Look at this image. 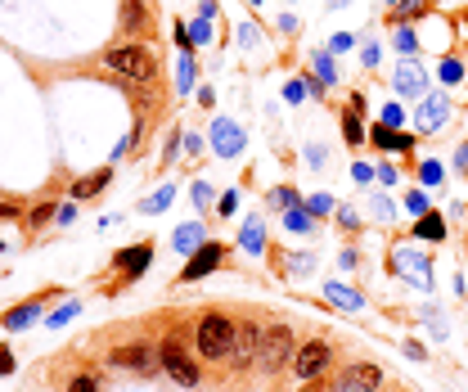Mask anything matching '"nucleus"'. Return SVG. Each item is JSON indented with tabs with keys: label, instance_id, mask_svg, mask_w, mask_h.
<instances>
[{
	"label": "nucleus",
	"instance_id": "obj_1",
	"mask_svg": "<svg viewBox=\"0 0 468 392\" xmlns=\"http://www.w3.org/2000/svg\"><path fill=\"white\" fill-rule=\"evenodd\" d=\"M194 342H199V357H203V361H221V357H230L234 321H230V316H221V311L199 316V325H194Z\"/></svg>",
	"mask_w": 468,
	"mask_h": 392
},
{
	"label": "nucleus",
	"instance_id": "obj_2",
	"mask_svg": "<svg viewBox=\"0 0 468 392\" xmlns=\"http://www.w3.org/2000/svg\"><path fill=\"white\" fill-rule=\"evenodd\" d=\"M104 68L127 77V81H153L158 77V64L144 45H113V50H104Z\"/></svg>",
	"mask_w": 468,
	"mask_h": 392
},
{
	"label": "nucleus",
	"instance_id": "obj_3",
	"mask_svg": "<svg viewBox=\"0 0 468 392\" xmlns=\"http://www.w3.org/2000/svg\"><path fill=\"white\" fill-rule=\"evenodd\" d=\"M293 357H298V342H293V329L288 325H270L262 334V352H257V365L275 379L279 370H288Z\"/></svg>",
	"mask_w": 468,
	"mask_h": 392
},
{
	"label": "nucleus",
	"instance_id": "obj_4",
	"mask_svg": "<svg viewBox=\"0 0 468 392\" xmlns=\"http://www.w3.org/2000/svg\"><path fill=\"white\" fill-rule=\"evenodd\" d=\"M262 334H266V329L257 325V321H239V325H234V342H230V365H234V370H248V365H257Z\"/></svg>",
	"mask_w": 468,
	"mask_h": 392
},
{
	"label": "nucleus",
	"instance_id": "obj_5",
	"mask_svg": "<svg viewBox=\"0 0 468 392\" xmlns=\"http://www.w3.org/2000/svg\"><path fill=\"white\" fill-rule=\"evenodd\" d=\"M378 388H383V370L369 361L342 365V374L334 379V392H378Z\"/></svg>",
	"mask_w": 468,
	"mask_h": 392
},
{
	"label": "nucleus",
	"instance_id": "obj_6",
	"mask_svg": "<svg viewBox=\"0 0 468 392\" xmlns=\"http://www.w3.org/2000/svg\"><path fill=\"white\" fill-rule=\"evenodd\" d=\"M329 361H334V347H329L324 338H311L306 347H298V357H293V374H298L302 384H311V379L324 374Z\"/></svg>",
	"mask_w": 468,
	"mask_h": 392
},
{
	"label": "nucleus",
	"instance_id": "obj_7",
	"mask_svg": "<svg viewBox=\"0 0 468 392\" xmlns=\"http://www.w3.org/2000/svg\"><path fill=\"white\" fill-rule=\"evenodd\" d=\"M158 361H163V370L176 379L180 388H199V365H194V357H189V352H180L171 338L158 347Z\"/></svg>",
	"mask_w": 468,
	"mask_h": 392
},
{
	"label": "nucleus",
	"instance_id": "obj_8",
	"mask_svg": "<svg viewBox=\"0 0 468 392\" xmlns=\"http://www.w3.org/2000/svg\"><path fill=\"white\" fill-rule=\"evenodd\" d=\"M108 365H113V370H131V374H153L163 361H158V352L144 347V342H127V347H113Z\"/></svg>",
	"mask_w": 468,
	"mask_h": 392
},
{
	"label": "nucleus",
	"instance_id": "obj_9",
	"mask_svg": "<svg viewBox=\"0 0 468 392\" xmlns=\"http://www.w3.org/2000/svg\"><path fill=\"white\" fill-rule=\"evenodd\" d=\"M221 257H226V248H221V243H203V248H194V257L185 262L180 279H185V284H189V279H203L207 271H216V266H221Z\"/></svg>",
	"mask_w": 468,
	"mask_h": 392
},
{
	"label": "nucleus",
	"instance_id": "obj_10",
	"mask_svg": "<svg viewBox=\"0 0 468 392\" xmlns=\"http://www.w3.org/2000/svg\"><path fill=\"white\" fill-rule=\"evenodd\" d=\"M212 140H216V154H221V158H234V154L243 149V131L234 127V122H216V127H212Z\"/></svg>",
	"mask_w": 468,
	"mask_h": 392
},
{
	"label": "nucleus",
	"instance_id": "obj_11",
	"mask_svg": "<svg viewBox=\"0 0 468 392\" xmlns=\"http://www.w3.org/2000/svg\"><path fill=\"white\" fill-rule=\"evenodd\" d=\"M369 140H374L378 144V149H392V154H405V149H410V136H397V131H392V127H374V131H369Z\"/></svg>",
	"mask_w": 468,
	"mask_h": 392
},
{
	"label": "nucleus",
	"instance_id": "obj_12",
	"mask_svg": "<svg viewBox=\"0 0 468 392\" xmlns=\"http://www.w3.org/2000/svg\"><path fill=\"white\" fill-rule=\"evenodd\" d=\"M149 253H153L149 243H135V248H131V257H127V253L117 257V266H122V271H127V279H135V275L144 271V266H149Z\"/></svg>",
	"mask_w": 468,
	"mask_h": 392
},
{
	"label": "nucleus",
	"instance_id": "obj_13",
	"mask_svg": "<svg viewBox=\"0 0 468 392\" xmlns=\"http://www.w3.org/2000/svg\"><path fill=\"white\" fill-rule=\"evenodd\" d=\"M171 243H176V253H194V248H203V226H199V221L180 226V230H176V239H171Z\"/></svg>",
	"mask_w": 468,
	"mask_h": 392
},
{
	"label": "nucleus",
	"instance_id": "obj_14",
	"mask_svg": "<svg viewBox=\"0 0 468 392\" xmlns=\"http://www.w3.org/2000/svg\"><path fill=\"white\" fill-rule=\"evenodd\" d=\"M144 23H149L144 0H127V9H122V28H127V32H144Z\"/></svg>",
	"mask_w": 468,
	"mask_h": 392
},
{
	"label": "nucleus",
	"instance_id": "obj_15",
	"mask_svg": "<svg viewBox=\"0 0 468 392\" xmlns=\"http://www.w3.org/2000/svg\"><path fill=\"white\" fill-rule=\"evenodd\" d=\"M397 86H401L405 95H419V91H423V72H419V64H401Z\"/></svg>",
	"mask_w": 468,
	"mask_h": 392
},
{
	"label": "nucleus",
	"instance_id": "obj_16",
	"mask_svg": "<svg viewBox=\"0 0 468 392\" xmlns=\"http://www.w3.org/2000/svg\"><path fill=\"white\" fill-rule=\"evenodd\" d=\"M36 316H41V302H23V307H14L5 316V329H23L28 321H36Z\"/></svg>",
	"mask_w": 468,
	"mask_h": 392
},
{
	"label": "nucleus",
	"instance_id": "obj_17",
	"mask_svg": "<svg viewBox=\"0 0 468 392\" xmlns=\"http://www.w3.org/2000/svg\"><path fill=\"white\" fill-rule=\"evenodd\" d=\"M104 185H108V171H95V176H86V180L72 185V199H90V194H100Z\"/></svg>",
	"mask_w": 468,
	"mask_h": 392
},
{
	"label": "nucleus",
	"instance_id": "obj_18",
	"mask_svg": "<svg viewBox=\"0 0 468 392\" xmlns=\"http://www.w3.org/2000/svg\"><path fill=\"white\" fill-rule=\"evenodd\" d=\"M243 248H248V253H262V248H266V230H262V217H252V221L243 226Z\"/></svg>",
	"mask_w": 468,
	"mask_h": 392
},
{
	"label": "nucleus",
	"instance_id": "obj_19",
	"mask_svg": "<svg viewBox=\"0 0 468 392\" xmlns=\"http://www.w3.org/2000/svg\"><path fill=\"white\" fill-rule=\"evenodd\" d=\"M446 117V100L433 95V100H423V113H419V127H437V122Z\"/></svg>",
	"mask_w": 468,
	"mask_h": 392
},
{
	"label": "nucleus",
	"instance_id": "obj_20",
	"mask_svg": "<svg viewBox=\"0 0 468 392\" xmlns=\"http://www.w3.org/2000/svg\"><path fill=\"white\" fill-rule=\"evenodd\" d=\"M329 302H338V307H361V293H351V289H342V284H329Z\"/></svg>",
	"mask_w": 468,
	"mask_h": 392
},
{
	"label": "nucleus",
	"instance_id": "obj_21",
	"mask_svg": "<svg viewBox=\"0 0 468 392\" xmlns=\"http://www.w3.org/2000/svg\"><path fill=\"white\" fill-rule=\"evenodd\" d=\"M441 230H446V226H441L437 217H428V212H423V221L414 226V235H419V239H441Z\"/></svg>",
	"mask_w": 468,
	"mask_h": 392
},
{
	"label": "nucleus",
	"instance_id": "obj_22",
	"mask_svg": "<svg viewBox=\"0 0 468 392\" xmlns=\"http://www.w3.org/2000/svg\"><path fill=\"white\" fill-rule=\"evenodd\" d=\"M54 217H59V212H54V203H41V207H32V217H28V226H32V230H41L45 221H54Z\"/></svg>",
	"mask_w": 468,
	"mask_h": 392
},
{
	"label": "nucleus",
	"instance_id": "obj_23",
	"mask_svg": "<svg viewBox=\"0 0 468 392\" xmlns=\"http://www.w3.org/2000/svg\"><path fill=\"white\" fill-rule=\"evenodd\" d=\"M441 81H446V86H455V81H460L464 77V64H460V59H441Z\"/></svg>",
	"mask_w": 468,
	"mask_h": 392
},
{
	"label": "nucleus",
	"instance_id": "obj_24",
	"mask_svg": "<svg viewBox=\"0 0 468 392\" xmlns=\"http://www.w3.org/2000/svg\"><path fill=\"white\" fill-rule=\"evenodd\" d=\"M342 127H347V140H351V144H361V140H365V131H361V117H356V108L347 113V122H342Z\"/></svg>",
	"mask_w": 468,
	"mask_h": 392
},
{
	"label": "nucleus",
	"instance_id": "obj_25",
	"mask_svg": "<svg viewBox=\"0 0 468 392\" xmlns=\"http://www.w3.org/2000/svg\"><path fill=\"white\" fill-rule=\"evenodd\" d=\"M315 72H320V81H334V59H329V54H315Z\"/></svg>",
	"mask_w": 468,
	"mask_h": 392
},
{
	"label": "nucleus",
	"instance_id": "obj_26",
	"mask_svg": "<svg viewBox=\"0 0 468 392\" xmlns=\"http://www.w3.org/2000/svg\"><path fill=\"white\" fill-rule=\"evenodd\" d=\"M68 392H100V384H95L90 374H77V379L68 384Z\"/></svg>",
	"mask_w": 468,
	"mask_h": 392
},
{
	"label": "nucleus",
	"instance_id": "obj_27",
	"mask_svg": "<svg viewBox=\"0 0 468 392\" xmlns=\"http://www.w3.org/2000/svg\"><path fill=\"white\" fill-rule=\"evenodd\" d=\"M288 226H293V230H306V226H311V217H306V207H288Z\"/></svg>",
	"mask_w": 468,
	"mask_h": 392
},
{
	"label": "nucleus",
	"instance_id": "obj_28",
	"mask_svg": "<svg viewBox=\"0 0 468 392\" xmlns=\"http://www.w3.org/2000/svg\"><path fill=\"white\" fill-rule=\"evenodd\" d=\"M405 207H410L414 217H423V212H428V199H423V194H410V199H405Z\"/></svg>",
	"mask_w": 468,
	"mask_h": 392
},
{
	"label": "nucleus",
	"instance_id": "obj_29",
	"mask_svg": "<svg viewBox=\"0 0 468 392\" xmlns=\"http://www.w3.org/2000/svg\"><path fill=\"white\" fill-rule=\"evenodd\" d=\"M171 203V190H163V194H153L149 203H144V212H158V207H167Z\"/></svg>",
	"mask_w": 468,
	"mask_h": 392
},
{
	"label": "nucleus",
	"instance_id": "obj_30",
	"mask_svg": "<svg viewBox=\"0 0 468 392\" xmlns=\"http://www.w3.org/2000/svg\"><path fill=\"white\" fill-rule=\"evenodd\" d=\"M397 45H401L405 54H410V50H414V32H410V28H401V32H397Z\"/></svg>",
	"mask_w": 468,
	"mask_h": 392
},
{
	"label": "nucleus",
	"instance_id": "obj_31",
	"mask_svg": "<svg viewBox=\"0 0 468 392\" xmlns=\"http://www.w3.org/2000/svg\"><path fill=\"white\" fill-rule=\"evenodd\" d=\"M275 203L279 207H298V194H293V190H275Z\"/></svg>",
	"mask_w": 468,
	"mask_h": 392
},
{
	"label": "nucleus",
	"instance_id": "obj_32",
	"mask_svg": "<svg viewBox=\"0 0 468 392\" xmlns=\"http://www.w3.org/2000/svg\"><path fill=\"white\" fill-rule=\"evenodd\" d=\"M284 95H288V104H302V95H306V86H302V81H293V86H288V91H284Z\"/></svg>",
	"mask_w": 468,
	"mask_h": 392
},
{
	"label": "nucleus",
	"instance_id": "obj_33",
	"mask_svg": "<svg viewBox=\"0 0 468 392\" xmlns=\"http://www.w3.org/2000/svg\"><path fill=\"white\" fill-rule=\"evenodd\" d=\"M18 217H23V212H18L14 203H0V221H18Z\"/></svg>",
	"mask_w": 468,
	"mask_h": 392
},
{
	"label": "nucleus",
	"instance_id": "obj_34",
	"mask_svg": "<svg viewBox=\"0 0 468 392\" xmlns=\"http://www.w3.org/2000/svg\"><path fill=\"white\" fill-rule=\"evenodd\" d=\"M383 127H392V131L401 127V108H387V113H383Z\"/></svg>",
	"mask_w": 468,
	"mask_h": 392
},
{
	"label": "nucleus",
	"instance_id": "obj_35",
	"mask_svg": "<svg viewBox=\"0 0 468 392\" xmlns=\"http://www.w3.org/2000/svg\"><path fill=\"white\" fill-rule=\"evenodd\" d=\"M189 32H194V41H207V18H199V23H189Z\"/></svg>",
	"mask_w": 468,
	"mask_h": 392
},
{
	"label": "nucleus",
	"instance_id": "obj_36",
	"mask_svg": "<svg viewBox=\"0 0 468 392\" xmlns=\"http://www.w3.org/2000/svg\"><path fill=\"white\" fill-rule=\"evenodd\" d=\"M423 180H428V185H433V180H441V167H437V163H423Z\"/></svg>",
	"mask_w": 468,
	"mask_h": 392
},
{
	"label": "nucleus",
	"instance_id": "obj_37",
	"mask_svg": "<svg viewBox=\"0 0 468 392\" xmlns=\"http://www.w3.org/2000/svg\"><path fill=\"white\" fill-rule=\"evenodd\" d=\"M14 370V357H9V347H0V374H9Z\"/></svg>",
	"mask_w": 468,
	"mask_h": 392
},
{
	"label": "nucleus",
	"instance_id": "obj_38",
	"mask_svg": "<svg viewBox=\"0 0 468 392\" xmlns=\"http://www.w3.org/2000/svg\"><path fill=\"white\" fill-rule=\"evenodd\" d=\"M419 9H423V0H405V5H401V14H419Z\"/></svg>",
	"mask_w": 468,
	"mask_h": 392
},
{
	"label": "nucleus",
	"instance_id": "obj_39",
	"mask_svg": "<svg viewBox=\"0 0 468 392\" xmlns=\"http://www.w3.org/2000/svg\"><path fill=\"white\" fill-rule=\"evenodd\" d=\"M455 163H460V171H468V144L460 149V158H455Z\"/></svg>",
	"mask_w": 468,
	"mask_h": 392
},
{
	"label": "nucleus",
	"instance_id": "obj_40",
	"mask_svg": "<svg viewBox=\"0 0 468 392\" xmlns=\"http://www.w3.org/2000/svg\"><path fill=\"white\" fill-rule=\"evenodd\" d=\"M252 5H262V0H252Z\"/></svg>",
	"mask_w": 468,
	"mask_h": 392
}]
</instances>
